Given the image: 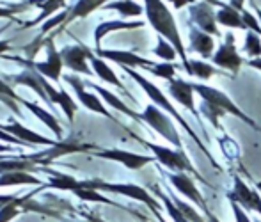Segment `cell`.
I'll use <instances>...</instances> for the list:
<instances>
[{
    "label": "cell",
    "instance_id": "6da1fadb",
    "mask_svg": "<svg viewBox=\"0 0 261 222\" xmlns=\"http://www.w3.org/2000/svg\"><path fill=\"white\" fill-rule=\"evenodd\" d=\"M142 2H144V14L148 18L149 25L155 29L158 36L165 38L176 48L179 59H181L183 69L190 75V59L187 55V46L178 31V25H176L172 11L169 9L164 0H142Z\"/></svg>",
    "mask_w": 261,
    "mask_h": 222
},
{
    "label": "cell",
    "instance_id": "7a4b0ae2",
    "mask_svg": "<svg viewBox=\"0 0 261 222\" xmlns=\"http://www.w3.org/2000/svg\"><path fill=\"white\" fill-rule=\"evenodd\" d=\"M190 84H192V89L196 91V94H199L201 100H203V103H201V112H203V116H206V119L215 128L220 130L219 117L224 116V114H231V116L238 117L240 121L247 123L249 127L258 128L254 119L249 117L226 92H222L217 87L206 86V84H203V82H190Z\"/></svg>",
    "mask_w": 261,
    "mask_h": 222
},
{
    "label": "cell",
    "instance_id": "3957f363",
    "mask_svg": "<svg viewBox=\"0 0 261 222\" xmlns=\"http://www.w3.org/2000/svg\"><path fill=\"white\" fill-rule=\"evenodd\" d=\"M123 69H124V71L128 73V75L132 77V79L135 80V82L139 84V86L142 87V91H144L146 94H148V98H149V100H151V102H153V105H156L158 109H162V110H164L165 114H169V116H171V117H174V119H176V121H178V123H179V127H181L183 130H185L187 133H189V135H190V139H192L194 142H196L197 146H199L201 150L204 151V155H206V157L210 158V160L213 162V157H212V153H210V151L206 150V147H204L203 140H201L199 137H197V133L192 130V127H190V125L187 123L185 119H183V116H181V114L178 112V110H176V107L172 105L171 102H169V98H167V96L164 94V92H162V89L158 87V86H155V84H153L151 80H148V79H146L144 75H141V73H139V71H135V69H132V68H123Z\"/></svg>",
    "mask_w": 261,
    "mask_h": 222
},
{
    "label": "cell",
    "instance_id": "277c9868",
    "mask_svg": "<svg viewBox=\"0 0 261 222\" xmlns=\"http://www.w3.org/2000/svg\"><path fill=\"white\" fill-rule=\"evenodd\" d=\"M80 187L82 188H93V190L98 192H114V194H121V195H126V198H132L135 201H141L151 210L153 213L160 212V205L156 203L155 198H151L146 188L139 187V185L134 183H109V181L103 180H84L80 181Z\"/></svg>",
    "mask_w": 261,
    "mask_h": 222
},
{
    "label": "cell",
    "instance_id": "5b68a950",
    "mask_svg": "<svg viewBox=\"0 0 261 222\" xmlns=\"http://www.w3.org/2000/svg\"><path fill=\"white\" fill-rule=\"evenodd\" d=\"M141 121H144L146 125H149L158 135H162L167 142H171L176 150H183L181 137H179L178 130H176L174 123H172L171 117H169L162 109H158L156 105L151 103V105L146 107L144 112L141 114Z\"/></svg>",
    "mask_w": 261,
    "mask_h": 222
},
{
    "label": "cell",
    "instance_id": "8992f818",
    "mask_svg": "<svg viewBox=\"0 0 261 222\" xmlns=\"http://www.w3.org/2000/svg\"><path fill=\"white\" fill-rule=\"evenodd\" d=\"M139 142H142L146 147L153 151L155 158L160 162L164 167H167L171 172H189V175H197L196 167L190 164L189 157L185 155L183 150H171V147H165V146H160V144H155V142H148V140H142L137 137Z\"/></svg>",
    "mask_w": 261,
    "mask_h": 222
},
{
    "label": "cell",
    "instance_id": "52a82bcc",
    "mask_svg": "<svg viewBox=\"0 0 261 222\" xmlns=\"http://www.w3.org/2000/svg\"><path fill=\"white\" fill-rule=\"evenodd\" d=\"M210 61L219 69L233 73V75H237L238 69H240L242 64L245 62L244 59H242V55L238 54L237 44H234V36L231 34V32H227V34L224 36L222 44L217 48V52L213 54V57L210 59Z\"/></svg>",
    "mask_w": 261,
    "mask_h": 222
},
{
    "label": "cell",
    "instance_id": "ba28073f",
    "mask_svg": "<svg viewBox=\"0 0 261 222\" xmlns=\"http://www.w3.org/2000/svg\"><path fill=\"white\" fill-rule=\"evenodd\" d=\"M64 80L69 84V86L73 87V91H75L76 98H79V102L82 103L86 109H89L91 112H96V114H101V116H105L107 119L114 121V123H117V119L112 116V114L109 112V110L105 109L103 102H101L100 98H98L96 94H93V92L86 91V82H82V79H79L76 75H66Z\"/></svg>",
    "mask_w": 261,
    "mask_h": 222
},
{
    "label": "cell",
    "instance_id": "9c48e42d",
    "mask_svg": "<svg viewBox=\"0 0 261 222\" xmlns=\"http://www.w3.org/2000/svg\"><path fill=\"white\" fill-rule=\"evenodd\" d=\"M190 23L197 27L199 31L206 32L210 36L220 38V31L217 27V13L213 11V6L206 2H196L189 6Z\"/></svg>",
    "mask_w": 261,
    "mask_h": 222
},
{
    "label": "cell",
    "instance_id": "30bf717a",
    "mask_svg": "<svg viewBox=\"0 0 261 222\" xmlns=\"http://www.w3.org/2000/svg\"><path fill=\"white\" fill-rule=\"evenodd\" d=\"M94 157L98 158H105V160H112L117 162V164H123L126 169H132V171H139L144 165L155 162V157H148V155H139V153H132V151H124V150H101V151H93Z\"/></svg>",
    "mask_w": 261,
    "mask_h": 222
},
{
    "label": "cell",
    "instance_id": "8fae6325",
    "mask_svg": "<svg viewBox=\"0 0 261 222\" xmlns=\"http://www.w3.org/2000/svg\"><path fill=\"white\" fill-rule=\"evenodd\" d=\"M227 199L238 203L245 212L251 210V212L261 215V194L258 190H252L251 187H247L240 176H234V187L231 192H227Z\"/></svg>",
    "mask_w": 261,
    "mask_h": 222
},
{
    "label": "cell",
    "instance_id": "7c38bea8",
    "mask_svg": "<svg viewBox=\"0 0 261 222\" xmlns=\"http://www.w3.org/2000/svg\"><path fill=\"white\" fill-rule=\"evenodd\" d=\"M91 54L93 52L89 50V46H86L82 43L76 44V46H64L61 50V57L66 68L75 73H80V75H93L91 68L87 66Z\"/></svg>",
    "mask_w": 261,
    "mask_h": 222
},
{
    "label": "cell",
    "instance_id": "4fadbf2b",
    "mask_svg": "<svg viewBox=\"0 0 261 222\" xmlns=\"http://www.w3.org/2000/svg\"><path fill=\"white\" fill-rule=\"evenodd\" d=\"M96 55L101 57L105 61H112L116 64H119L121 68H141V69H146L148 71L149 68L155 66L153 61H148V59L141 57V55L134 54V52H126V50H96Z\"/></svg>",
    "mask_w": 261,
    "mask_h": 222
},
{
    "label": "cell",
    "instance_id": "5bb4252c",
    "mask_svg": "<svg viewBox=\"0 0 261 222\" xmlns=\"http://www.w3.org/2000/svg\"><path fill=\"white\" fill-rule=\"evenodd\" d=\"M167 178H169V181H171V185L179 194L189 198V201H192L194 205L199 206L203 212H206L208 210L206 201H204V198L201 195V192L197 190L196 183H194L192 176H190L189 172H169Z\"/></svg>",
    "mask_w": 261,
    "mask_h": 222
},
{
    "label": "cell",
    "instance_id": "9a60e30c",
    "mask_svg": "<svg viewBox=\"0 0 261 222\" xmlns=\"http://www.w3.org/2000/svg\"><path fill=\"white\" fill-rule=\"evenodd\" d=\"M169 94H171L179 105L185 107L196 119H199V112H197L196 103H194V94H196V91L192 89V84L183 79L171 80V82H169Z\"/></svg>",
    "mask_w": 261,
    "mask_h": 222
},
{
    "label": "cell",
    "instance_id": "2e32d148",
    "mask_svg": "<svg viewBox=\"0 0 261 222\" xmlns=\"http://www.w3.org/2000/svg\"><path fill=\"white\" fill-rule=\"evenodd\" d=\"M46 50H48L46 61L34 62V69L38 73H41L45 79H50V80H54V82H59V80H61L62 68H64V62H62L61 52L55 48L54 41H50L48 44H46Z\"/></svg>",
    "mask_w": 261,
    "mask_h": 222
},
{
    "label": "cell",
    "instance_id": "e0dca14e",
    "mask_svg": "<svg viewBox=\"0 0 261 222\" xmlns=\"http://www.w3.org/2000/svg\"><path fill=\"white\" fill-rule=\"evenodd\" d=\"M189 50L196 52V54L201 55L203 59H212L213 54H215V52H213L215 50V39H213V36L199 31V29L190 23L189 25Z\"/></svg>",
    "mask_w": 261,
    "mask_h": 222
},
{
    "label": "cell",
    "instance_id": "ac0fdd59",
    "mask_svg": "<svg viewBox=\"0 0 261 222\" xmlns=\"http://www.w3.org/2000/svg\"><path fill=\"white\" fill-rule=\"evenodd\" d=\"M39 75H41V73H39ZM41 84H43V87H45V92L48 94V98H50V102H52V105H54V103L61 105L62 112L66 114L68 121H69V123H73V117H75V112H76V109H79V107H76V103L73 102L71 96H69L68 92H66L62 87L54 89L52 84H50L48 80H46L43 75H41Z\"/></svg>",
    "mask_w": 261,
    "mask_h": 222
},
{
    "label": "cell",
    "instance_id": "d6986e66",
    "mask_svg": "<svg viewBox=\"0 0 261 222\" xmlns=\"http://www.w3.org/2000/svg\"><path fill=\"white\" fill-rule=\"evenodd\" d=\"M0 130L11 133L13 137H16V139H20L21 142L25 144H41V146H55L57 142H54L52 139H46V137L39 135V133L29 130V128H25L21 123H18V121H13L11 119L9 125H0Z\"/></svg>",
    "mask_w": 261,
    "mask_h": 222
},
{
    "label": "cell",
    "instance_id": "ffe728a7",
    "mask_svg": "<svg viewBox=\"0 0 261 222\" xmlns=\"http://www.w3.org/2000/svg\"><path fill=\"white\" fill-rule=\"evenodd\" d=\"M144 27V21H124V20H110L100 23L94 29V44H96V50H100L101 39L107 34L116 31H134V29H141Z\"/></svg>",
    "mask_w": 261,
    "mask_h": 222
},
{
    "label": "cell",
    "instance_id": "44dd1931",
    "mask_svg": "<svg viewBox=\"0 0 261 222\" xmlns=\"http://www.w3.org/2000/svg\"><path fill=\"white\" fill-rule=\"evenodd\" d=\"M14 84H18V86L31 87L32 91L39 96V98L45 100L48 105H52V102H50L48 94L45 92V87H43V84H41V75H39L38 71H34V62H31L29 69H25L23 73H20V75L14 77Z\"/></svg>",
    "mask_w": 261,
    "mask_h": 222
},
{
    "label": "cell",
    "instance_id": "7402d4cb",
    "mask_svg": "<svg viewBox=\"0 0 261 222\" xmlns=\"http://www.w3.org/2000/svg\"><path fill=\"white\" fill-rule=\"evenodd\" d=\"M86 86L93 87L94 92H96V94H100V98L103 100L105 103H109V105L112 107V109H116L117 112L124 114V116L132 117V119H135V121H141V114L135 112L134 109H130V107H128L126 103L121 102V100L117 98V96L114 94V92H110L109 89H105V87H101V86H96V84H93V82H86Z\"/></svg>",
    "mask_w": 261,
    "mask_h": 222
},
{
    "label": "cell",
    "instance_id": "603a6c76",
    "mask_svg": "<svg viewBox=\"0 0 261 222\" xmlns=\"http://www.w3.org/2000/svg\"><path fill=\"white\" fill-rule=\"evenodd\" d=\"M107 2H110V0H76L75 6L69 9L68 20H66L64 25L71 23V21H75V20H80V18L84 20V18H87L91 13H94L96 9H101ZM64 25H62L61 29H57V31H62V29H64Z\"/></svg>",
    "mask_w": 261,
    "mask_h": 222
},
{
    "label": "cell",
    "instance_id": "cb8c5ba5",
    "mask_svg": "<svg viewBox=\"0 0 261 222\" xmlns=\"http://www.w3.org/2000/svg\"><path fill=\"white\" fill-rule=\"evenodd\" d=\"M89 61H91V66H93V71L96 73L98 77H100L103 82L107 84H110V86H116V87H119L121 91L124 92V94H128L126 92V89H124L123 86V82H121L119 79H117V75L116 73L110 69V66L107 64V62L103 61L101 57H98L96 54H91V57H89ZM130 96V94H128Z\"/></svg>",
    "mask_w": 261,
    "mask_h": 222
},
{
    "label": "cell",
    "instance_id": "d4e9b609",
    "mask_svg": "<svg viewBox=\"0 0 261 222\" xmlns=\"http://www.w3.org/2000/svg\"><path fill=\"white\" fill-rule=\"evenodd\" d=\"M31 2L41 7V14H39L38 18H34L32 21H29V23L21 25L23 29L36 27V25H39V23H45V21L50 20V16H52L57 9H66V0H31Z\"/></svg>",
    "mask_w": 261,
    "mask_h": 222
},
{
    "label": "cell",
    "instance_id": "484cf974",
    "mask_svg": "<svg viewBox=\"0 0 261 222\" xmlns=\"http://www.w3.org/2000/svg\"><path fill=\"white\" fill-rule=\"evenodd\" d=\"M20 103L25 107V109H29L32 114H34L36 117H38L39 121H43V123L46 125V127L52 130L55 135H57V139H61L62 137V128H61V125H59V121H57V117L54 116V114H50L48 110H45V109H41L39 105H36V103H32V102H27L25 98H21L20 100Z\"/></svg>",
    "mask_w": 261,
    "mask_h": 222
},
{
    "label": "cell",
    "instance_id": "4316f807",
    "mask_svg": "<svg viewBox=\"0 0 261 222\" xmlns=\"http://www.w3.org/2000/svg\"><path fill=\"white\" fill-rule=\"evenodd\" d=\"M217 23L224 25V27H227V29H240V31H245L242 13L234 9V7H231L229 4H224L222 7H219V11H217Z\"/></svg>",
    "mask_w": 261,
    "mask_h": 222
},
{
    "label": "cell",
    "instance_id": "83f0119b",
    "mask_svg": "<svg viewBox=\"0 0 261 222\" xmlns=\"http://www.w3.org/2000/svg\"><path fill=\"white\" fill-rule=\"evenodd\" d=\"M101 9L105 11H117L121 16L128 18V16H141L144 13V6L134 2V0H114V2L105 4Z\"/></svg>",
    "mask_w": 261,
    "mask_h": 222
},
{
    "label": "cell",
    "instance_id": "f1b7e54d",
    "mask_svg": "<svg viewBox=\"0 0 261 222\" xmlns=\"http://www.w3.org/2000/svg\"><path fill=\"white\" fill-rule=\"evenodd\" d=\"M11 185H39V187H43L39 178L29 175V172H4V175H0V187H11Z\"/></svg>",
    "mask_w": 261,
    "mask_h": 222
},
{
    "label": "cell",
    "instance_id": "f546056e",
    "mask_svg": "<svg viewBox=\"0 0 261 222\" xmlns=\"http://www.w3.org/2000/svg\"><path fill=\"white\" fill-rule=\"evenodd\" d=\"M213 75H224L222 69L213 66L206 61H190V77H196L199 80H210Z\"/></svg>",
    "mask_w": 261,
    "mask_h": 222
},
{
    "label": "cell",
    "instance_id": "4dcf8cb0",
    "mask_svg": "<svg viewBox=\"0 0 261 222\" xmlns=\"http://www.w3.org/2000/svg\"><path fill=\"white\" fill-rule=\"evenodd\" d=\"M46 171L50 176V183L48 187L59 188V190H68V192H75L76 188L80 187V181L76 178L69 176V175H62V172H55V171H48V169H43Z\"/></svg>",
    "mask_w": 261,
    "mask_h": 222
},
{
    "label": "cell",
    "instance_id": "1f68e13d",
    "mask_svg": "<svg viewBox=\"0 0 261 222\" xmlns=\"http://www.w3.org/2000/svg\"><path fill=\"white\" fill-rule=\"evenodd\" d=\"M32 195H34V192L27 194L25 198H14L11 203H7V205L0 210V222H9L11 219H14V217L20 213V206H25V203H27Z\"/></svg>",
    "mask_w": 261,
    "mask_h": 222
},
{
    "label": "cell",
    "instance_id": "d6a6232c",
    "mask_svg": "<svg viewBox=\"0 0 261 222\" xmlns=\"http://www.w3.org/2000/svg\"><path fill=\"white\" fill-rule=\"evenodd\" d=\"M73 194L76 195V198H80L82 201H91V203H103V205H110V206H119V208H123L121 205H117V203H114L112 199L105 198L101 192L98 190H93V188H82L79 187Z\"/></svg>",
    "mask_w": 261,
    "mask_h": 222
},
{
    "label": "cell",
    "instance_id": "836d02e7",
    "mask_svg": "<svg viewBox=\"0 0 261 222\" xmlns=\"http://www.w3.org/2000/svg\"><path fill=\"white\" fill-rule=\"evenodd\" d=\"M153 54H155L156 57H160L164 62H172L176 57H179L176 48L165 38H162V36H158V43H156V46L153 48Z\"/></svg>",
    "mask_w": 261,
    "mask_h": 222
},
{
    "label": "cell",
    "instance_id": "e575fe53",
    "mask_svg": "<svg viewBox=\"0 0 261 222\" xmlns=\"http://www.w3.org/2000/svg\"><path fill=\"white\" fill-rule=\"evenodd\" d=\"M176 69H178V66L172 64V62H155V66L149 68L148 71L151 73V75L160 77V79L171 82V80L176 79Z\"/></svg>",
    "mask_w": 261,
    "mask_h": 222
},
{
    "label": "cell",
    "instance_id": "d590c367",
    "mask_svg": "<svg viewBox=\"0 0 261 222\" xmlns=\"http://www.w3.org/2000/svg\"><path fill=\"white\" fill-rule=\"evenodd\" d=\"M156 194H158V198H160L162 201H164V208L167 210L169 217H171L172 220H174V222H190L189 219H187L185 215H183L181 212H179V208H178V206L174 205V201H172V199L169 198V195L165 194V192L158 190Z\"/></svg>",
    "mask_w": 261,
    "mask_h": 222
},
{
    "label": "cell",
    "instance_id": "8d00e7d4",
    "mask_svg": "<svg viewBox=\"0 0 261 222\" xmlns=\"http://www.w3.org/2000/svg\"><path fill=\"white\" fill-rule=\"evenodd\" d=\"M244 52L251 59H259L261 57V39L258 34L249 31L245 34V43H244Z\"/></svg>",
    "mask_w": 261,
    "mask_h": 222
},
{
    "label": "cell",
    "instance_id": "74e56055",
    "mask_svg": "<svg viewBox=\"0 0 261 222\" xmlns=\"http://www.w3.org/2000/svg\"><path fill=\"white\" fill-rule=\"evenodd\" d=\"M242 20H244V25H245V32H254V34L261 36V23L258 20L256 14H252L251 11L244 9L242 11Z\"/></svg>",
    "mask_w": 261,
    "mask_h": 222
},
{
    "label": "cell",
    "instance_id": "f35d334b",
    "mask_svg": "<svg viewBox=\"0 0 261 222\" xmlns=\"http://www.w3.org/2000/svg\"><path fill=\"white\" fill-rule=\"evenodd\" d=\"M172 201H174V205L179 208V212L183 213V215L187 217L190 222H206V219H203V217L199 215V213L196 212V210L192 208V206H189L187 203H183V201H179L178 198H171Z\"/></svg>",
    "mask_w": 261,
    "mask_h": 222
},
{
    "label": "cell",
    "instance_id": "ab89813d",
    "mask_svg": "<svg viewBox=\"0 0 261 222\" xmlns=\"http://www.w3.org/2000/svg\"><path fill=\"white\" fill-rule=\"evenodd\" d=\"M31 4L32 2L29 0V2L14 4V6H0V18H13V14L23 13V11H27Z\"/></svg>",
    "mask_w": 261,
    "mask_h": 222
},
{
    "label": "cell",
    "instance_id": "60d3db41",
    "mask_svg": "<svg viewBox=\"0 0 261 222\" xmlns=\"http://www.w3.org/2000/svg\"><path fill=\"white\" fill-rule=\"evenodd\" d=\"M4 96H6V98H11V100H14V102H20V96L16 94V92H14V89L9 86V84H6L4 82L2 79H0V98H4Z\"/></svg>",
    "mask_w": 261,
    "mask_h": 222
},
{
    "label": "cell",
    "instance_id": "b9f144b4",
    "mask_svg": "<svg viewBox=\"0 0 261 222\" xmlns=\"http://www.w3.org/2000/svg\"><path fill=\"white\" fill-rule=\"evenodd\" d=\"M229 203H231V210H233L234 219H237V222H252L247 217V212H245V210L242 208V206L238 205V203H234V201H229Z\"/></svg>",
    "mask_w": 261,
    "mask_h": 222
},
{
    "label": "cell",
    "instance_id": "7bdbcfd3",
    "mask_svg": "<svg viewBox=\"0 0 261 222\" xmlns=\"http://www.w3.org/2000/svg\"><path fill=\"white\" fill-rule=\"evenodd\" d=\"M0 140H4V142H9V144H14V146H23L25 142H21L20 139H16V137H13L11 133L0 130Z\"/></svg>",
    "mask_w": 261,
    "mask_h": 222
},
{
    "label": "cell",
    "instance_id": "ee69618b",
    "mask_svg": "<svg viewBox=\"0 0 261 222\" xmlns=\"http://www.w3.org/2000/svg\"><path fill=\"white\" fill-rule=\"evenodd\" d=\"M197 0H167V4H172V7H174L176 11L183 9L185 6H192V4H196Z\"/></svg>",
    "mask_w": 261,
    "mask_h": 222
},
{
    "label": "cell",
    "instance_id": "f6af8a7d",
    "mask_svg": "<svg viewBox=\"0 0 261 222\" xmlns=\"http://www.w3.org/2000/svg\"><path fill=\"white\" fill-rule=\"evenodd\" d=\"M244 4H245V0H229V6L231 7H234L237 11H244Z\"/></svg>",
    "mask_w": 261,
    "mask_h": 222
},
{
    "label": "cell",
    "instance_id": "bcb514c9",
    "mask_svg": "<svg viewBox=\"0 0 261 222\" xmlns=\"http://www.w3.org/2000/svg\"><path fill=\"white\" fill-rule=\"evenodd\" d=\"M247 66H249V68H252V69H258V71H261V57L247 61Z\"/></svg>",
    "mask_w": 261,
    "mask_h": 222
},
{
    "label": "cell",
    "instance_id": "7dc6e473",
    "mask_svg": "<svg viewBox=\"0 0 261 222\" xmlns=\"http://www.w3.org/2000/svg\"><path fill=\"white\" fill-rule=\"evenodd\" d=\"M14 198H18V195H0V210L4 208V206L7 205V203H11Z\"/></svg>",
    "mask_w": 261,
    "mask_h": 222
},
{
    "label": "cell",
    "instance_id": "c3c4849f",
    "mask_svg": "<svg viewBox=\"0 0 261 222\" xmlns=\"http://www.w3.org/2000/svg\"><path fill=\"white\" fill-rule=\"evenodd\" d=\"M204 213H206V222H220V219H219V217H215V215H213L212 212H210V208H208V210H206V212H204Z\"/></svg>",
    "mask_w": 261,
    "mask_h": 222
},
{
    "label": "cell",
    "instance_id": "681fc988",
    "mask_svg": "<svg viewBox=\"0 0 261 222\" xmlns=\"http://www.w3.org/2000/svg\"><path fill=\"white\" fill-rule=\"evenodd\" d=\"M84 217H86L89 222H105V220H101V219H98V217H94V215H89V213H84Z\"/></svg>",
    "mask_w": 261,
    "mask_h": 222
},
{
    "label": "cell",
    "instance_id": "f907efd6",
    "mask_svg": "<svg viewBox=\"0 0 261 222\" xmlns=\"http://www.w3.org/2000/svg\"><path fill=\"white\" fill-rule=\"evenodd\" d=\"M252 9H254V13H256V16H258V20H259V23H261V9L256 4H252Z\"/></svg>",
    "mask_w": 261,
    "mask_h": 222
},
{
    "label": "cell",
    "instance_id": "816d5d0a",
    "mask_svg": "<svg viewBox=\"0 0 261 222\" xmlns=\"http://www.w3.org/2000/svg\"><path fill=\"white\" fill-rule=\"evenodd\" d=\"M7 151H11V146H4V144H0V153H7Z\"/></svg>",
    "mask_w": 261,
    "mask_h": 222
},
{
    "label": "cell",
    "instance_id": "f5cc1de1",
    "mask_svg": "<svg viewBox=\"0 0 261 222\" xmlns=\"http://www.w3.org/2000/svg\"><path fill=\"white\" fill-rule=\"evenodd\" d=\"M155 217H156V219H158V220H160V222H165L164 219H162V215H160V212H158V213H155Z\"/></svg>",
    "mask_w": 261,
    "mask_h": 222
},
{
    "label": "cell",
    "instance_id": "db71d44e",
    "mask_svg": "<svg viewBox=\"0 0 261 222\" xmlns=\"http://www.w3.org/2000/svg\"><path fill=\"white\" fill-rule=\"evenodd\" d=\"M259 194H261V185H259Z\"/></svg>",
    "mask_w": 261,
    "mask_h": 222
},
{
    "label": "cell",
    "instance_id": "11a10c76",
    "mask_svg": "<svg viewBox=\"0 0 261 222\" xmlns=\"http://www.w3.org/2000/svg\"><path fill=\"white\" fill-rule=\"evenodd\" d=\"M254 222H261V220H254Z\"/></svg>",
    "mask_w": 261,
    "mask_h": 222
}]
</instances>
